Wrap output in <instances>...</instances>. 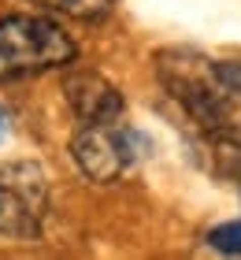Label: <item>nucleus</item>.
Returning <instances> with one entry per match:
<instances>
[{"mask_svg": "<svg viewBox=\"0 0 241 260\" xmlns=\"http://www.w3.org/2000/svg\"><path fill=\"white\" fill-rule=\"evenodd\" d=\"M163 89L186 108L212 141H241V67L212 60L193 49H167L156 56Z\"/></svg>", "mask_w": 241, "mask_h": 260, "instance_id": "1", "label": "nucleus"}, {"mask_svg": "<svg viewBox=\"0 0 241 260\" xmlns=\"http://www.w3.org/2000/svg\"><path fill=\"white\" fill-rule=\"evenodd\" d=\"M78 56L63 26L41 15L0 19V78H26L38 71L63 67Z\"/></svg>", "mask_w": 241, "mask_h": 260, "instance_id": "2", "label": "nucleus"}, {"mask_svg": "<svg viewBox=\"0 0 241 260\" xmlns=\"http://www.w3.org/2000/svg\"><path fill=\"white\" fill-rule=\"evenodd\" d=\"M48 182L33 160H15L0 168V238L30 242L45 227Z\"/></svg>", "mask_w": 241, "mask_h": 260, "instance_id": "3", "label": "nucleus"}, {"mask_svg": "<svg viewBox=\"0 0 241 260\" xmlns=\"http://www.w3.org/2000/svg\"><path fill=\"white\" fill-rule=\"evenodd\" d=\"M75 164L89 182H115L126 168H134L145 152V138L130 126L115 123H86L71 141Z\"/></svg>", "mask_w": 241, "mask_h": 260, "instance_id": "4", "label": "nucleus"}, {"mask_svg": "<svg viewBox=\"0 0 241 260\" xmlns=\"http://www.w3.org/2000/svg\"><path fill=\"white\" fill-rule=\"evenodd\" d=\"M63 97H67L71 112H75L82 123H115L119 115H123V93L104 75H93V71L67 75Z\"/></svg>", "mask_w": 241, "mask_h": 260, "instance_id": "5", "label": "nucleus"}, {"mask_svg": "<svg viewBox=\"0 0 241 260\" xmlns=\"http://www.w3.org/2000/svg\"><path fill=\"white\" fill-rule=\"evenodd\" d=\"M41 8L48 11H59L67 19H82V22H96L104 15H112V4L115 0H38Z\"/></svg>", "mask_w": 241, "mask_h": 260, "instance_id": "6", "label": "nucleus"}, {"mask_svg": "<svg viewBox=\"0 0 241 260\" xmlns=\"http://www.w3.org/2000/svg\"><path fill=\"white\" fill-rule=\"evenodd\" d=\"M208 245L223 256H241V219L219 223L215 231H208Z\"/></svg>", "mask_w": 241, "mask_h": 260, "instance_id": "7", "label": "nucleus"}, {"mask_svg": "<svg viewBox=\"0 0 241 260\" xmlns=\"http://www.w3.org/2000/svg\"><path fill=\"white\" fill-rule=\"evenodd\" d=\"M4 126H8V112H4V108H0V130H4Z\"/></svg>", "mask_w": 241, "mask_h": 260, "instance_id": "8", "label": "nucleus"}]
</instances>
